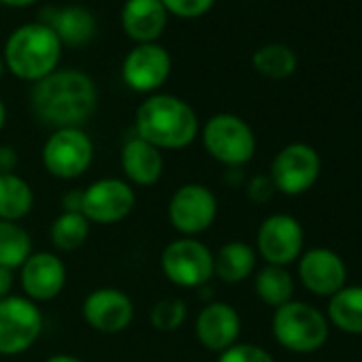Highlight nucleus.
<instances>
[{
	"mask_svg": "<svg viewBox=\"0 0 362 362\" xmlns=\"http://www.w3.org/2000/svg\"><path fill=\"white\" fill-rule=\"evenodd\" d=\"M345 262L328 247H313L300 254L298 277L300 284L315 296L330 298L345 286Z\"/></svg>",
	"mask_w": 362,
	"mask_h": 362,
	"instance_id": "dca6fc26",
	"label": "nucleus"
},
{
	"mask_svg": "<svg viewBox=\"0 0 362 362\" xmlns=\"http://www.w3.org/2000/svg\"><path fill=\"white\" fill-rule=\"evenodd\" d=\"M168 16L181 20H197L211 11L216 0H160Z\"/></svg>",
	"mask_w": 362,
	"mask_h": 362,
	"instance_id": "c85d7f7f",
	"label": "nucleus"
},
{
	"mask_svg": "<svg viewBox=\"0 0 362 362\" xmlns=\"http://www.w3.org/2000/svg\"><path fill=\"white\" fill-rule=\"evenodd\" d=\"M33 254V239L20 222L0 220V267L20 269Z\"/></svg>",
	"mask_w": 362,
	"mask_h": 362,
	"instance_id": "393cba45",
	"label": "nucleus"
},
{
	"mask_svg": "<svg viewBox=\"0 0 362 362\" xmlns=\"http://www.w3.org/2000/svg\"><path fill=\"white\" fill-rule=\"evenodd\" d=\"M330 322L313 305L303 300H290L273 313L275 341L294 354H311L324 347L328 341Z\"/></svg>",
	"mask_w": 362,
	"mask_h": 362,
	"instance_id": "20e7f679",
	"label": "nucleus"
},
{
	"mask_svg": "<svg viewBox=\"0 0 362 362\" xmlns=\"http://www.w3.org/2000/svg\"><path fill=\"white\" fill-rule=\"evenodd\" d=\"M18 162V151L11 145H0V175L16 173Z\"/></svg>",
	"mask_w": 362,
	"mask_h": 362,
	"instance_id": "2f4dec72",
	"label": "nucleus"
},
{
	"mask_svg": "<svg viewBox=\"0 0 362 362\" xmlns=\"http://www.w3.org/2000/svg\"><path fill=\"white\" fill-rule=\"evenodd\" d=\"M45 362H83V360L77 358V356H73V354H54Z\"/></svg>",
	"mask_w": 362,
	"mask_h": 362,
	"instance_id": "c9c22d12",
	"label": "nucleus"
},
{
	"mask_svg": "<svg viewBox=\"0 0 362 362\" xmlns=\"http://www.w3.org/2000/svg\"><path fill=\"white\" fill-rule=\"evenodd\" d=\"M60 56L62 43L54 30L41 22H35L20 26L9 35L3 60L13 77L37 83L58 71Z\"/></svg>",
	"mask_w": 362,
	"mask_h": 362,
	"instance_id": "7ed1b4c3",
	"label": "nucleus"
},
{
	"mask_svg": "<svg viewBox=\"0 0 362 362\" xmlns=\"http://www.w3.org/2000/svg\"><path fill=\"white\" fill-rule=\"evenodd\" d=\"M35 207V192L30 184L16 175H0V220L22 222Z\"/></svg>",
	"mask_w": 362,
	"mask_h": 362,
	"instance_id": "4be33fe9",
	"label": "nucleus"
},
{
	"mask_svg": "<svg viewBox=\"0 0 362 362\" xmlns=\"http://www.w3.org/2000/svg\"><path fill=\"white\" fill-rule=\"evenodd\" d=\"M218 362H275L273 356L254 343H235L233 347L224 349Z\"/></svg>",
	"mask_w": 362,
	"mask_h": 362,
	"instance_id": "c756f323",
	"label": "nucleus"
},
{
	"mask_svg": "<svg viewBox=\"0 0 362 362\" xmlns=\"http://www.w3.org/2000/svg\"><path fill=\"white\" fill-rule=\"evenodd\" d=\"M256 245L267 264L288 267L303 254L305 230L296 218L288 214H273L260 224Z\"/></svg>",
	"mask_w": 362,
	"mask_h": 362,
	"instance_id": "ddd939ff",
	"label": "nucleus"
},
{
	"mask_svg": "<svg viewBox=\"0 0 362 362\" xmlns=\"http://www.w3.org/2000/svg\"><path fill=\"white\" fill-rule=\"evenodd\" d=\"M226 184H230V186L243 184V170L241 168H228V173H226Z\"/></svg>",
	"mask_w": 362,
	"mask_h": 362,
	"instance_id": "f704fd0d",
	"label": "nucleus"
},
{
	"mask_svg": "<svg viewBox=\"0 0 362 362\" xmlns=\"http://www.w3.org/2000/svg\"><path fill=\"white\" fill-rule=\"evenodd\" d=\"M134 132L160 151H177L197 141L201 124L186 100L173 94H151L136 109Z\"/></svg>",
	"mask_w": 362,
	"mask_h": 362,
	"instance_id": "f03ea898",
	"label": "nucleus"
},
{
	"mask_svg": "<svg viewBox=\"0 0 362 362\" xmlns=\"http://www.w3.org/2000/svg\"><path fill=\"white\" fill-rule=\"evenodd\" d=\"M136 205L134 188L126 179L119 177H103L94 184L83 188V205L81 214L90 224L111 226L126 220Z\"/></svg>",
	"mask_w": 362,
	"mask_h": 362,
	"instance_id": "9b49d317",
	"label": "nucleus"
},
{
	"mask_svg": "<svg viewBox=\"0 0 362 362\" xmlns=\"http://www.w3.org/2000/svg\"><path fill=\"white\" fill-rule=\"evenodd\" d=\"M328 322L341 332L362 334V286H343L330 296Z\"/></svg>",
	"mask_w": 362,
	"mask_h": 362,
	"instance_id": "5701e85b",
	"label": "nucleus"
},
{
	"mask_svg": "<svg viewBox=\"0 0 362 362\" xmlns=\"http://www.w3.org/2000/svg\"><path fill=\"white\" fill-rule=\"evenodd\" d=\"M43 332V313L26 296L11 294L0 300V356L28 351Z\"/></svg>",
	"mask_w": 362,
	"mask_h": 362,
	"instance_id": "6e6552de",
	"label": "nucleus"
},
{
	"mask_svg": "<svg viewBox=\"0 0 362 362\" xmlns=\"http://www.w3.org/2000/svg\"><path fill=\"white\" fill-rule=\"evenodd\" d=\"M119 162L130 186H141V188L153 186L162 179L164 173L162 151L136 134L124 141Z\"/></svg>",
	"mask_w": 362,
	"mask_h": 362,
	"instance_id": "a211bd4d",
	"label": "nucleus"
},
{
	"mask_svg": "<svg viewBox=\"0 0 362 362\" xmlns=\"http://www.w3.org/2000/svg\"><path fill=\"white\" fill-rule=\"evenodd\" d=\"M168 222L181 237H199L218 218V197L203 184H186L168 201Z\"/></svg>",
	"mask_w": 362,
	"mask_h": 362,
	"instance_id": "9d476101",
	"label": "nucleus"
},
{
	"mask_svg": "<svg viewBox=\"0 0 362 362\" xmlns=\"http://www.w3.org/2000/svg\"><path fill=\"white\" fill-rule=\"evenodd\" d=\"M119 18L124 33L136 45L156 43L168 22V13L160 0H126Z\"/></svg>",
	"mask_w": 362,
	"mask_h": 362,
	"instance_id": "6ab92c4d",
	"label": "nucleus"
},
{
	"mask_svg": "<svg viewBox=\"0 0 362 362\" xmlns=\"http://www.w3.org/2000/svg\"><path fill=\"white\" fill-rule=\"evenodd\" d=\"M90 226L92 224L86 220L83 214H64L62 211L49 228V239H52L56 250L75 252L88 241Z\"/></svg>",
	"mask_w": 362,
	"mask_h": 362,
	"instance_id": "bb28decb",
	"label": "nucleus"
},
{
	"mask_svg": "<svg viewBox=\"0 0 362 362\" xmlns=\"http://www.w3.org/2000/svg\"><path fill=\"white\" fill-rule=\"evenodd\" d=\"M81 315L90 328L103 334H117L130 326L134 305L132 298L119 288H96L83 298Z\"/></svg>",
	"mask_w": 362,
	"mask_h": 362,
	"instance_id": "4468645a",
	"label": "nucleus"
},
{
	"mask_svg": "<svg viewBox=\"0 0 362 362\" xmlns=\"http://www.w3.org/2000/svg\"><path fill=\"white\" fill-rule=\"evenodd\" d=\"M41 158L52 177L71 181L92 166L94 143L83 128H58L47 136Z\"/></svg>",
	"mask_w": 362,
	"mask_h": 362,
	"instance_id": "0eeeda50",
	"label": "nucleus"
},
{
	"mask_svg": "<svg viewBox=\"0 0 362 362\" xmlns=\"http://www.w3.org/2000/svg\"><path fill=\"white\" fill-rule=\"evenodd\" d=\"M254 69L269 79H288L296 71V54L281 43H269L260 47L252 58Z\"/></svg>",
	"mask_w": 362,
	"mask_h": 362,
	"instance_id": "a878e982",
	"label": "nucleus"
},
{
	"mask_svg": "<svg viewBox=\"0 0 362 362\" xmlns=\"http://www.w3.org/2000/svg\"><path fill=\"white\" fill-rule=\"evenodd\" d=\"M5 124H7V105L3 98H0V130L5 128Z\"/></svg>",
	"mask_w": 362,
	"mask_h": 362,
	"instance_id": "4c0bfd02",
	"label": "nucleus"
},
{
	"mask_svg": "<svg viewBox=\"0 0 362 362\" xmlns=\"http://www.w3.org/2000/svg\"><path fill=\"white\" fill-rule=\"evenodd\" d=\"M13 284H16L13 271H9V269H5V267H0V300L7 298V296H11Z\"/></svg>",
	"mask_w": 362,
	"mask_h": 362,
	"instance_id": "72a5a7b5",
	"label": "nucleus"
},
{
	"mask_svg": "<svg viewBox=\"0 0 362 362\" xmlns=\"http://www.w3.org/2000/svg\"><path fill=\"white\" fill-rule=\"evenodd\" d=\"M170 54L158 43L134 45L122 62L124 83L139 94H156L170 77Z\"/></svg>",
	"mask_w": 362,
	"mask_h": 362,
	"instance_id": "f8f14e48",
	"label": "nucleus"
},
{
	"mask_svg": "<svg viewBox=\"0 0 362 362\" xmlns=\"http://www.w3.org/2000/svg\"><path fill=\"white\" fill-rule=\"evenodd\" d=\"M49 18L41 20V24L49 26L58 41L69 47H83L96 35V18L90 9L81 5H69L62 9H49Z\"/></svg>",
	"mask_w": 362,
	"mask_h": 362,
	"instance_id": "aec40b11",
	"label": "nucleus"
},
{
	"mask_svg": "<svg viewBox=\"0 0 362 362\" xmlns=\"http://www.w3.org/2000/svg\"><path fill=\"white\" fill-rule=\"evenodd\" d=\"M256 271V252L245 241H228L214 254V277L224 284L245 281Z\"/></svg>",
	"mask_w": 362,
	"mask_h": 362,
	"instance_id": "412c9836",
	"label": "nucleus"
},
{
	"mask_svg": "<svg viewBox=\"0 0 362 362\" xmlns=\"http://www.w3.org/2000/svg\"><path fill=\"white\" fill-rule=\"evenodd\" d=\"M5 71H7V66H5V60H3V56H0V77L5 75Z\"/></svg>",
	"mask_w": 362,
	"mask_h": 362,
	"instance_id": "58836bf2",
	"label": "nucleus"
},
{
	"mask_svg": "<svg viewBox=\"0 0 362 362\" xmlns=\"http://www.w3.org/2000/svg\"><path fill=\"white\" fill-rule=\"evenodd\" d=\"M245 192H247V199L256 205H264L269 203L273 197H275V186H273V181L269 175H254L250 181H247V186H245Z\"/></svg>",
	"mask_w": 362,
	"mask_h": 362,
	"instance_id": "7c9ffc66",
	"label": "nucleus"
},
{
	"mask_svg": "<svg viewBox=\"0 0 362 362\" xmlns=\"http://www.w3.org/2000/svg\"><path fill=\"white\" fill-rule=\"evenodd\" d=\"M194 332L205 349L222 354L224 349L239 343L241 317L233 305L214 300L199 311L194 322Z\"/></svg>",
	"mask_w": 362,
	"mask_h": 362,
	"instance_id": "f3484780",
	"label": "nucleus"
},
{
	"mask_svg": "<svg viewBox=\"0 0 362 362\" xmlns=\"http://www.w3.org/2000/svg\"><path fill=\"white\" fill-rule=\"evenodd\" d=\"M201 139L207 153L228 168H241L256 153V134L252 126L233 113L209 117L201 130Z\"/></svg>",
	"mask_w": 362,
	"mask_h": 362,
	"instance_id": "39448f33",
	"label": "nucleus"
},
{
	"mask_svg": "<svg viewBox=\"0 0 362 362\" xmlns=\"http://www.w3.org/2000/svg\"><path fill=\"white\" fill-rule=\"evenodd\" d=\"M98 90L90 75L64 69L37 81L30 92L33 113L54 130L81 128L96 111Z\"/></svg>",
	"mask_w": 362,
	"mask_h": 362,
	"instance_id": "f257e3e1",
	"label": "nucleus"
},
{
	"mask_svg": "<svg viewBox=\"0 0 362 362\" xmlns=\"http://www.w3.org/2000/svg\"><path fill=\"white\" fill-rule=\"evenodd\" d=\"M320 173V153L307 143H290L273 158L269 177L277 192L286 197H298L315 186Z\"/></svg>",
	"mask_w": 362,
	"mask_h": 362,
	"instance_id": "1a4fd4ad",
	"label": "nucleus"
},
{
	"mask_svg": "<svg viewBox=\"0 0 362 362\" xmlns=\"http://www.w3.org/2000/svg\"><path fill=\"white\" fill-rule=\"evenodd\" d=\"M188 320V305L179 296L162 298L149 309V322L156 330L173 332L179 330Z\"/></svg>",
	"mask_w": 362,
	"mask_h": 362,
	"instance_id": "cd10ccee",
	"label": "nucleus"
},
{
	"mask_svg": "<svg viewBox=\"0 0 362 362\" xmlns=\"http://www.w3.org/2000/svg\"><path fill=\"white\" fill-rule=\"evenodd\" d=\"M160 269L177 288H205L214 277V252L197 237H179L162 250Z\"/></svg>",
	"mask_w": 362,
	"mask_h": 362,
	"instance_id": "423d86ee",
	"label": "nucleus"
},
{
	"mask_svg": "<svg viewBox=\"0 0 362 362\" xmlns=\"http://www.w3.org/2000/svg\"><path fill=\"white\" fill-rule=\"evenodd\" d=\"M37 0H0V5H7V7H30V5H35Z\"/></svg>",
	"mask_w": 362,
	"mask_h": 362,
	"instance_id": "e433bc0d",
	"label": "nucleus"
},
{
	"mask_svg": "<svg viewBox=\"0 0 362 362\" xmlns=\"http://www.w3.org/2000/svg\"><path fill=\"white\" fill-rule=\"evenodd\" d=\"M20 284L33 303L52 300L66 286V267L54 252H33L20 267Z\"/></svg>",
	"mask_w": 362,
	"mask_h": 362,
	"instance_id": "2eb2a0df",
	"label": "nucleus"
},
{
	"mask_svg": "<svg viewBox=\"0 0 362 362\" xmlns=\"http://www.w3.org/2000/svg\"><path fill=\"white\" fill-rule=\"evenodd\" d=\"M254 288H256L258 298L264 305L275 307V309L290 303L294 296V279L286 267L267 264L264 269L258 271L254 279Z\"/></svg>",
	"mask_w": 362,
	"mask_h": 362,
	"instance_id": "b1692460",
	"label": "nucleus"
},
{
	"mask_svg": "<svg viewBox=\"0 0 362 362\" xmlns=\"http://www.w3.org/2000/svg\"><path fill=\"white\" fill-rule=\"evenodd\" d=\"M81 205H83V190H69L62 197L64 214H81Z\"/></svg>",
	"mask_w": 362,
	"mask_h": 362,
	"instance_id": "473e14b6",
	"label": "nucleus"
}]
</instances>
